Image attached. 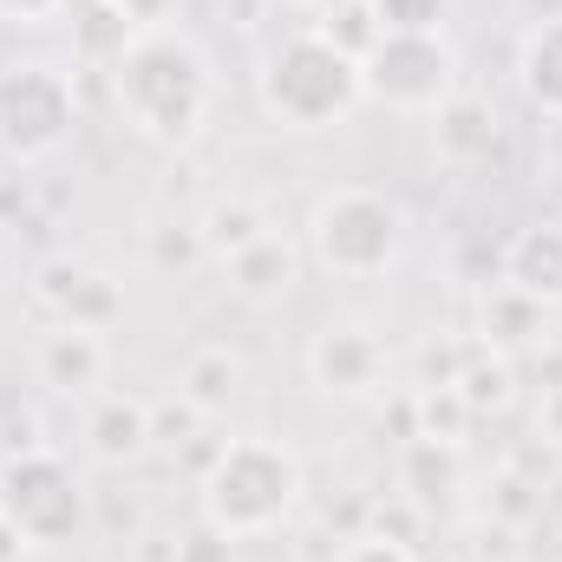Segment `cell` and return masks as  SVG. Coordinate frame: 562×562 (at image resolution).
I'll list each match as a JSON object with an SVG mask.
<instances>
[{
	"label": "cell",
	"instance_id": "obj_1",
	"mask_svg": "<svg viewBox=\"0 0 562 562\" xmlns=\"http://www.w3.org/2000/svg\"><path fill=\"white\" fill-rule=\"evenodd\" d=\"M112 99L125 112V125L157 150H190L210 132L216 112V72L210 53L177 33V26H144L138 40L119 53L112 66Z\"/></svg>",
	"mask_w": 562,
	"mask_h": 562
},
{
	"label": "cell",
	"instance_id": "obj_7",
	"mask_svg": "<svg viewBox=\"0 0 562 562\" xmlns=\"http://www.w3.org/2000/svg\"><path fill=\"white\" fill-rule=\"evenodd\" d=\"M367 105L431 119L458 92V53L445 33H380V46L360 59Z\"/></svg>",
	"mask_w": 562,
	"mask_h": 562
},
{
	"label": "cell",
	"instance_id": "obj_11",
	"mask_svg": "<svg viewBox=\"0 0 562 562\" xmlns=\"http://www.w3.org/2000/svg\"><path fill=\"white\" fill-rule=\"evenodd\" d=\"M497 144H504V119L477 92H451L431 112V150H438L445 170H484L497 157Z\"/></svg>",
	"mask_w": 562,
	"mask_h": 562
},
{
	"label": "cell",
	"instance_id": "obj_28",
	"mask_svg": "<svg viewBox=\"0 0 562 562\" xmlns=\"http://www.w3.org/2000/svg\"><path fill=\"white\" fill-rule=\"evenodd\" d=\"M170 562H236V543H229L223 530L196 524L190 537H177V550H170Z\"/></svg>",
	"mask_w": 562,
	"mask_h": 562
},
{
	"label": "cell",
	"instance_id": "obj_17",
	"mask_svg": "<svg viewBox=\"0 0 562 562\" xmlns=\"http://www.w3.org/2000/svg\"><path fill=\"white\" fill-rule=\"evenodd\" d=\"M243 393V353L210 340V347H190L183 367H177V400H190L203 419H223Z\"/></svg>",
	"mask_w": 562,
	"mask_h": 562
},
{
	"label": "cell",
	"instance_id": "obj_4",
	"mask_svg": "<svg viewBox=\"0 0 562 562\" xmlns=\"http://www.w3.org/2000/svg\"><path fill=\"white\" fill-rule=\"evenodd\" d=\"M406 249V210L367 183L327 190L307 216V256L334 281H380Z\"/></svg>",
	"mask_w": 562,
	"mask_h": 562
},
{
	"label": "cell",
	"instance_id": "obj_24",
	"mask_svg": "<svg viewBox=\"0 0 562 562\" xmlns=\"http://www.w3.org/2000/svg\"><path fill=\"white\" fill-rule=\"evenodd\" d=\"M380 33H445L451 0H367Z\"/></svg>",
	"mask_w": 562,
	"mask_h": 562
},
{
	"label": "cell",
	"instance_id": "obj_23",
	"mask_svg": "<svg viewBox=\"0 0 562 562\" xmlns=\"http://www.w3.org/2000/svg\"><path fill=\"white\" fill-rule=\"evenodd\" d=\"M314 26H321L340 53H353V59H367V53L380 46V20H373V7H367V0H334Z\"/></svg>",
	"mask_w": 562,
	"mask_h": 562
},
{
	"label": "cell",
	"instance_id": "obj_14",
	"mask_svg": "<svg viewBox=\"0 0 562 562\" xmlns=\"http://www.w3.org/2000/svg\"><path fill=\"white\" fill-rule=\"evenodd\" d=\"M504 281L543 307H562V223H524L504 243Z\"/></svg>",
	"mask_w": 562,
	"mask_h": 562
},
{
	"label": "cell",
	"instance_id": "obj_30",
	"mask_svg": "<svg viewBox=\"0 0 562 562\" xmlns=\"http://www.w3.org/2000/svg\"><path fill=\"white\" fill-rule=\"evenodd\" d=\"M537 431H543L550 445H562V386H550V393H543V413H537Z\"/></svg>",
	"mask_w": 562,
	"mask_h": 562
},
{
	"label": "cell",
	"instance_id": "obj_32",
	"mask_svg": "<svg viewBox=\"0 0 562 562\" xmlns=\"http://www.w3.org/2000/svg\"><path fill=\"white\" fill-rule=\"evenodd\" d=\"M557 132H562V125H557Z\"/></svg>",
	"mask_w": 562,
	"mask_h": 562
},
{
	"label": "cell",
	"instance_id": "obj_18",
	"mask_svg": "<svg viewBox=\"0 0 562 562\" xmlns=\"http://www.w3.org/2000/svg\"><path fill=\"white\" fill-rule=\"evenodd\" d=\"M276 223H269V210L256 203V196H216V203H203V216H196V236H203V256L210 262H229L236 249H249V243H262Z\"/></svg>",
	"mask_w": 562,
	"mask_h": 562
},
{
	"label": "cell",
	"instance_id": "obj_13",
	"mask_svg": "<svg viewBox=\"0 0 562 562\" xmlns=\"http://www.w3.org/2000/svg\"><path fill=\"white\" fill-rule=\"evenodd\" d=\"M223 269V288L243 301V307H281L288 294H294V281H301V249L269 229L262 243H249V249H236L229 262H216Z\"/></svg>",
	"mask_w": 562,
	"mask_h": 562
},
{
	"label": "cell",
	"instance_id": "obj_26",
	"mask_svg": "<svg viewBox=\"0 0 562 562\" xmlns=\"http://www.w3.org/2000/svg\"><path fill=\"white\" fill-rule=\"evenodd\" d=\"M367 530H380V537H393V543H413V550H419L425 510L413 504V497H393V504H373V517H367Z\"/></svg>",
	"mask_w": 562,
	"mask_h": 562
},
{
	"label": "cell",
	"instance_id": "obj_9",
	"mask_svg": "<svg viewBox=\"0 0 562 562\" xmlns=\"http://www.w3.org/2000/svg\"><path fill=\"white\" fill-rule=\"evenodd\" d=\"M33 373H40V386L59 393V400H92V393L105 386V373H112V347H105L99 327L53 321V327L40 334V347H33Z\"/></svg>",
	"mask_w": 562,
	"mask_h": 562
},
{
	"label": "cell",
	"instance_id": "obj_20",
	"mask_svg": "<svg viewBox=\"0 0 562 562\" xmlns=\"http://www.w3.org/2000/svg\"><path fill=\"white\" fill-rule=\"evenodd\" d=\"M458 477H464L458 445H445V438H406L400 445V497H413L419 510H431L438 497H451Z\"/></svg>",
	"mask_w": 562,
	"mask_h": 562
},
{
	"label": "cell",
	"instance_id": "obj_6",
	"mask_svg": "<svg viewBox=\"0 0 562 562\" xmlns=\"http://www.w3.org/2000/svg\"><path fill=\"white\" fill-rule=\"evenodd\" d=\"M79 125V92L59 66L26 59L0 72V150L13 164H46L59 157Z\"/></svg>",
	"mask_w": 562,
	"mask_h": 562
},
{
	"label": "cell",
	"instance_id": "obj_22",
	"mask_svg": "<svg viewBox=\"0 0 562 562\" xmlns=\"http://www.w3.org/2000/svg\"><path fill=\"white\" fill-rule=\"evenodd\" d=\"M413 413H419V438H445V445H458L464 425L477 419L458 386H419V393H413Z\"/></svg>",
	"mask_w": 562,
	"mask_h": 562
},
{
	"label": "cell",
	"instance_id": "obj_16",
	"mask_svg": "<svg viewBox=\"0 0 562 562\" xmlns=\"http://www.w3.org/2000/svg\"><path fill=\"white\" fill-rule=\"evenodd\" d=\"M517 86H524L530 112H543L550 125H562V13H543L517 40Z\"/></svg>",
	"mask_w": 562,
	"mask_h": 562
},
{
	"label": "cell",
	"instance_id": "obj_3",
	"mask_svg": "<svg viewBox=\"0 0 562 562\" xmlns=\"http://www.w3.org/2000/svg\"><path fill=\"white\" fill-rule=\"evenodd\" d=\"M256 99L281 132H334L367 105V86L353 53H340L321 26H301L262 59Z\"/></svg>",
	"mask_w": 562,
	"mask_h": 562
},
{
	"label": "cell",
	"instance_id": "obj_5",
	"mask_svg": "<svg viewBox=\"0 0 562 562\" xmlns=\"http://www.w3.org/2000/svg\"><path fill=\"white\" fill-rule=\"evenodd\" d=\"M0 517L33 550H53L86 530V491L66 471V458H53L46 445H26V451L0 458Z\"/></svg>",
	"mask_w": 562,
	"mask_h": 562
},
{
	"label": "cell",
	"instance_id": "obj_29",
	"mask_svg": "<svg viewBox=\"0 0 562 562\" xmlns=\"http://www.w3.org/2000/svg\"><path fill=\"white\" fill-rule=\"evenodd\" d=\"M79 0H0V20H13V26H46V20H59V13H72Z\"/></svg>",
	"mask_w": 562,
	"mask_h": 562
},
{
	"label": "cell",
	"instance_id": "obj_10",
	"mask_svg": "<svg viewBox=\"0 0 562 562\" xmlns=\"http://www.w3.org/2000/svg\"><path fill=\"white\" fill-rule=\"evenodd\" d=\"M33 301L53 314V321H72V327H112L119 321V288L112 276H99L92 262H79V256H53V262H40L33 269Z\"/></svg>",
	"mask_w": 562,
	"mask_h": 562
},
{
	"label": "cell",
	"instance_id": "obj_31",
	"mask_svg": "<svg viewBox=\"0 0 562 562\" xmlns=\"http://www.w3.org/2000/svg\"><path fill=\"white\" fill-rule=\"evenodd\" d=\"M26 550H33V543H26V537L0 517V562H26Z\"/></svg>",
	"mask_w": 562,
	"mask_h": 562
},
{
	"label": "cell",
	"instance_id": "obj_2",
	"mask_svg": "<svg viewBox=\"0 0 562 562\" xmlns=\"http://www.w3.org/2000/svg\"><path fill=\"white\" fill-rule=\"evenodd\" d=\"M301 458L281 445V438H223L210 451V471H203V524L223 530L229 543H256V537H276L281 524L301 510Z\"/></svg>",
	"mask_w": 562,
	"mask_h": 562
},
{
	"label": "cell",
	"instance_id": "obj_8",
	"mask_svg": "<svg viewBox=\"0 0 562 562\" xmlns=\"http://www.w3.org/2000/svg\"><path fill=\"white\" fill-rule=\"evenodd\" d=\"M307 380L327 400H373L386 386V340L360 321H334L307 347Z\"/></svg>",
	"mask_w": 562,
	"mask_h": 562
},
{
	"label": "cell",
	"instance_id": "obj_15",
	"mask_svg": "<svg viewBox=\"0 0 562 562\" xmlns=\"http://www.w3.org/2000/svg\"><path fill=\"white\" fill-rule=\"evenodd\" d=\"M477 340L491 347V353H530V347H543L550 340V307L543 301H530V294H517L510 281H497L484 301H477Z\"/></svg>",
	"mask_w": 562,
	"mask_h": 562
},
{
	"label": "cell",
	"instance_id": "obj_12",
	"mask_svg": "<svg viewBox=\"0 0 562 562\" xmlns=\"http://www.w3.org/2000/svg\"><path fill=\"white\" fill-rule=\"evenodd\" d=\"M150 445H157V431H150V406L138 393H92V406H86V458L92 464L132 471Z\"/></svg>",
	"mask_w": 562,
	"mask_h": 562
},
{
	"label": "cell",
	"instance_id": "obj_19",
	"mask_svg": "<svg viewBox=\"0 0 562 562\" xmlns=\"http://www.w3.org/2000/svg\"><path fill=\"white\" fill-rule=\"evenodd\" d=\"M138 40V26H132V13H125V0H79L72 7V59L79 66H119V53Z\"/></svg>",
	"mask_w": 562,
	"mask_h": 562
},
{
	"label": "cell",
	"instance_id": "obj_27",
	"mask_svg": "<svg viewBox=\"0 0 562 562\" xmlns=\"http://www.w3.org/2000/svg\"><path fill=\"white\" fill-rule=\"evenodd\" d=\"M334 562H419V550H413V543H393V537H380V530H353Z\"/></svg>",
	"mask_w": 562,
	"mask_h": 562
},
{
	"label": "cell",
	"instance_id": "obj_25",
	"mask_svg": "<svg viewBox=\"0 0 562 562\" xmlns=\"http://www.w3.org/2000/svg\"><path fill=\"white\" fill-rule=\"evenodd\" d=\"M150 262H157V269H190V262H210V256H203L196 223H190V229H170V223H164V229H150Z\"/></svg>",
	"mask_w": 562,
	"mask_h": 562
},
{
	"label": "cell",
	"instance_id": "obj_21",
	"mask_svg": "<svg viewBox=\"0 0 562 562\" xmlns=\"http://www.w3.org/2000/svg\"><path fill=\"white\" fill-rule=\"evenodd\" d=\"M510 386H517V367H510L504 353H491L484 340H471V347H464V367H458L464 406H471V413H497V406H510Z\"/></svg>",
	"mask_w": 562,
	"mask_h": 562
}]
</instances>
